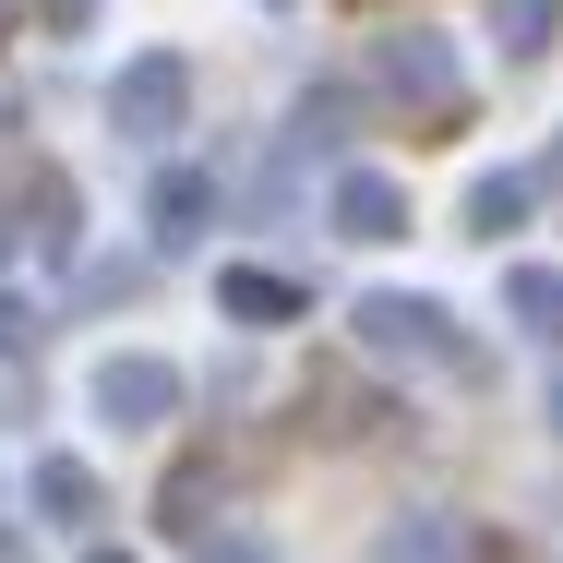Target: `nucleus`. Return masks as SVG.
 Segmentation results:
<instances>
[{
  "mask_svg": "<svg viewBox=\"0 0 563 563\" xmlns=\"http://www.w3.org/2000/svg\"><path fill=\"white\" fill-rule=\"evenodd\" d=\"M0 264H12V217H0Z\"/></svg>",
  "mask_w": 563,
  "mask_h": 563,
  "instance_id": "f3484780",
  "label": "nucleus"
},
{
  "mask_svg": "<svg viewBox=\"0 0 563 563\" xmlns=\"http://www.w3.org/2000/svg\"><path fill=\"white\" fill-rule=\"evenodd\" d=\"M563 24V0H492V36H504V60H540Z\"/></svg>",
  "mask_w": 563,
  "mask_h": 563,
  "instance_id": "9d476101",
  "label": "nucleus"
},
{
  "mask_svg": "<svg viewBox=\"0 0 563 563\" xmlns=\"http://www.w3.org/2000/svg\"><path fill=\"white\" fill-rule=\"evenodd\" d=\"M384 563H455V528H432V516L420 528H384Z\"/></svg>",
  "mask_w": 563,
  "mask_h": 563,
  "instance_id": "f8f14e48",
  "label": "nucleus"
},
{
  "mask_svg": "<svg viewBox=\"0 0 563 563\" xmlns=\"http://www.w3.org/2000/svg\"><path fill=\"white\" fill-rule=\"evenodd\" d=\"M192 563H276V540H264V528H217Z\"/></svg>",
  "mask_w": 563,
  "mask_h": 563,
  "instance_id": "4468645a",
  "label": "nucleus"
},
{
  "mask_svg": "<svg viewBox=\"0 0 563 563\" xmlns=\"http://www.w3.org/2000/svg\"><path fill=\"white\" fill-rule=\"evenodd\" d=\"M324 217H336V240H408V192H396L384 168H336Z\"/></svg>",
  "mask_w": 563,
  "mask_h": 563,
  "instance_id": "39448f33",
  "label": "nucleus"
},
{
  "mask_svg": "<svg viewBox=\"0 0 563 563\" xmlns=\"http://www.w3.org/2000/svg\"><path fill=\"white\" fill-rule=\"evenodd\" d=\"M467 228H479V240H504V228H528V180H516V168H492V180L467 192Z\"/></svg>",
  "mask_w": 563,
  "mask_h": 563,
  "instance_id": "9b49d317",
  "label": "nucleus"
},
{
  "mask_svg": "<svg viewBox=\"0 0 563 563\" xmlns=\"http://www.w3.org/2000/svg\"><path fill=\"white\" fill-rule=\"evenodd\" d=\"M504 312H516L528 336H563V276L552 264H516V276H504Z\"/></svg>",
  "mask_w": 563,
  "mask_h": 563,
  "instance_id": "1a4fd4ad",
  "label": "nucleus"
},
{
  "mask_svg": "<svg viewBox=\"0 0 563 563\" xmlns=\"http://www.w3.org/2000/svg\"><path fill=\"white\" fill-rule=\"evenodd\" d=\"M85 563H132V552H85Z\"/></svg>",
  "mask_w": 563,
  "mask_h": 563,
  "instance_id": "a211bd4d",
  "label": "nucleus"
},
{
  "mask_svg": "<svg viewBox=\"0 0 563 563\" xmlns=\"http://www.w3.org/2000/svg\"><path fill=\"white\" fill-rule=\"evenodd\" d=\"M217 300L240 312V324H288V312H300V288H288V276H264V264H228Z\"/></svg>",
  "mask_w": 563,
  "mask_h": 563,
  "instance_id": "6e6552de",
  "label": "nucleus"
},
{
  "mask_svg": "<svg viewBox=\"0 0 563 563\" xmlns=\"http://www.w3.org/2000/svg\"><path fill=\"white\" fill-rule=\"evenodd\" d=\"M347 324H360V347H372V360H408V372H479V347L455 336V312H444V300L372 288V300H360Z\"/></svg>",
  "mask_w": 563,
  "mask_h": 563,
  "instance_id": "f257e3e1",
  "label": "nucleus"
},
{
  "mask_svg": "<svg viewBox=\"0 0 563 563\" xmlns=\"http://www.w3.org/2000/svg\"><path fill=\"white\" fill-rule=\"evenodd\" d=\"M552 432H563V372H552Z\"/></svg>",
  "mask_w": 563,
  "mask_h": 563,
  "instance_id": "dca6fc26",
  "label": "nucleus"
},
{
  "mask_svg": "<svg viewBox=\"0 0 563 563\" xmlns=\"http://www.w3.org/2000/svg\"><path fill=\"white\" fill-rule=\"evenodd\" d=\"M144 217H156V240L180 252V240H205V217H217V180H205V168H156Z\"/></svg>",
  "mask_w": 563,
  "mask_h": 563,
  "instance_id": "0eeeda50",
  "label": "nucleus"
},
{
  "mask_svg": "<svg viewBox=\"0 0 563 563\" xmlns=\"http://www.w3.org/2000/svg\"><path fill=\"white\" fill-rule=\"evenodd\" d=\"M0 563H24V540H12V528H0Z\"/></svg>",
  "mask_w": 563,
  "mask_h": 563,
  "instance_id": "2eb2a0df",
  "label": "nucleus"
},
{
  "mask_svg": "<svg viewBox=\"0 0 563 563\" xmlns=\"http://www.w3.org/2000/svg\"><path fill=\"white\" fill-rule=\"evenodd\" d=\"M372 85H384V97H408V109H432V120H444L455 97H467V73H455V48H444V36H420V24L372 48Z\"/></svg>",
  "mask_w": 563,
  "mask_h": 563,
  "instance_id": "20e7f679",
  "label": "nucleus"
},
{
  "mask_svg": "<svg viewBox=\"0 0 563 563\" xmlns=\"http://www.w3.org/2000/svg\"><path fill=\"white\" fill-rule=\"evenodd\" d=\"M24 492H36V516H48V528H97V504H109L85 455H36V479H24Z\"/></svg>",
  "mask_w": 563,
  "mask_h": 563,
  "instance_id": "423d86ee",
  "label": "nucleus"
},
{
  "mask_svg": "<svg viewBox=\"0 0 563 563\" xmlns=\"http://www.w3.org/2000/svg\"><path fill=\"white\" fill-rule=\"evenodd\" d=\"M85 396H97L109 432H168V420H180V360H156V347H109Z\"/></svg>",
  "mask_w": 563,
  "mask_h": 563,
  "instance_id": "f03ea898",
  "label": "nucleus"
},
{
  "mask_svg": "<svg viewBox=\"0 0 563 563\" xmlns=\"http://www.w3.org/2000/svg\"><path fill=\"white\" fill-rule=\"evenodd\" d=\"M48 336V312H36V300H12V288H0V360H24V347Z\"/></svg>",
  "mask_w": 563,
  "mask_h": 563,
  "instance_id": "ddd939ff",
  "label": "nucleus"
},
{
  "mask_svg": "<svg viewBox=\"0 0 563 563\" xmlns=\"http://www.w3.org/2000/svg\"><path fill=\"white\" fill-rule=\"evenodd\" d=\"M109 120L132 144H168L180 120H192V73H180V48H144V60H120L109 73Z\"/></svg>",
  "mask_w": 563,
  "mask_h": 563,
  "instance_id": "7ed1b4c3",
  "label": "nucleus"
}]
</instances>
